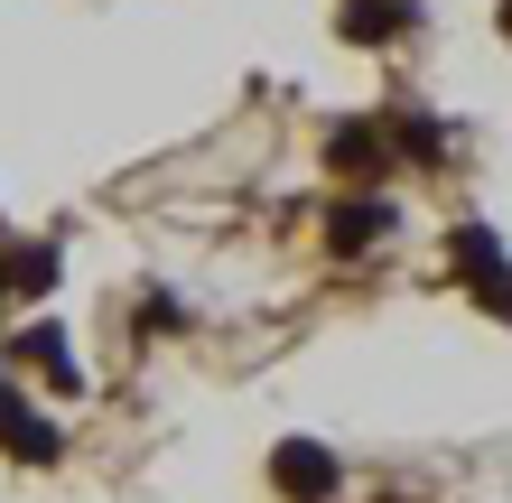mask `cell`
I'll return each instance as SVG.
<instances>
[{
    "instance_id": "6da1fadb",
    "label": "cell",
    "mask_w": 512,
    "mask_h": 503,
    "mask_svg": "<svg viewBox=\"0 0 512 503\" xmlns=\"http://www.w3.org/2000/svg\"><path fill=\"white\" fill-rule=\"evenodd\" d=\"M270 485H280L289 503H336V448H317V438H280L270 448Z\"/></svg>"
},
{
    "instance_id": "7a4b0ae2",
    "label": "cell",
    "mask_w": 512,
    "mask_h": 503,
    "mask_svg": "<svg viewBox=\"0 0 512 503\" xmlns=\"http://www.w3.org/2000/svg\"><path fill=\"white\" fill-rule=\"evenodd\" d=\"M0 448H10L19 466H56V457H66V429H56L28 392H10V382H0Z\"/></svg>"
},
{
    "instance_id": "3957f363",
    "label": "cell",
    "mask_w": 512,
    "mask_h": 503,
    "mask_svg": "<svg viewBox=\"0 0 512 503\" xmlns=\"http://www.w3.org/2000/svg\"><path fill=\"white\" fill-rule=\"evenodd\" d=\"M326 168L354 177V187L373 196V177H391V140H382V122H336V131H326Z\"/></svg>"
},
{
    "instance_id": "277c9868",
    "label": "cell",
    "mask_w": 512,
    "mask_h": 503,
    "mask_svg": "<svg viewBox=\"0 0 512 503\" xmlns=\"http://www.w3.org/2000/svg\"><path fill=\"white\" fill-rule=\"evenodd\" d=\"M382 233H391V196H345L336 215H326V252L354 261L364 243H382Z\"/></svg>"
},
{
    "instance_id": "5b68a950",
    "label": "cell",
    "mask_w": 512,
    "mask_h": 503,
    "mask_svg": "<svg viewBox=\"0 0 512 503\" xmlns=\"http://www.w3.org/2000/svg\"><path fill=\"white\" fill-rule=\"evenodd\" d=\"M10 354H19V364H38L66 401H84V364H75V345L56 336V327H19V345H10Z\"/></svg>"
},
{
    "instance_id": "8992f818",
    "label": "cell",
    "mask_w": 512,
    "mask_h": 503,
    "mask_svg": "<svg viewBox=\"0 0 512 503\" xmlns=\"http://www.w3.org/2000/svg\"><path fill=\"white\" fill-rule=\"evenodd\" d=\"M336 28H345V47H391L410 28V0H345Z\"/></svg>"
},
{
    "instance_id": "52a82bcc",
    "label": "cell",
    "mask_w": 512,
    "mask_h": 503,
    "mask_svg": "<svg viewBox=\"0 0 512 503\" xmlns=\"http://www.w3.org/2000/svg\"><path fill=\"white\" fill-rule=\"evenodd\" d=\"M494 261H503V243H494V224H457V233H447V271H457L466 289L485 280Z\"/></svg>"
},
{
    "instance_id": "ba28073f",
    "label": "cell",
    "mask_w": 512,
    "mask_h": 503,
    "mask_svg": "<svg viewBox=\"0 0 512 503\" xmlns=\"http://www.w3.org/2000/svg\"><path fill=\"white\" fill-rule=\"evenodd\" d=\"M382 140H391V150H401V159H419V168H429V159H447V131L429 122V112H410V103L391 112V131H382Z\"/></svg>"
},
{
    "instance_id": "9c48e42d",
    "label": "cell",
    "mask_w": 512,
    "mask_h": 503,
    "mask_svg": "<svg viewBox=\"0 0 512 503\" xmlns=\"http://www.w3.org/2000/svg\"><path fill=\"white\" fill-rule=\"evenodd\" d=\"M10 289H19V299H47V289H56V243H19L10 252Z\"/></svg>"
},
{
    "instance_id": "30bf717a",
    "label": "cell",
    "mask_w": 512,
    "mask_h": 503,
    "mask_svg": "<svg viewBox=\"0 0 512 503\" xmlns=\"http://www.w3.org/2000/svg\"><path fill=\"white\" fill-rule=\"evenodd\" d=\"M140 336H187V308H177L168 289H149L140 299Z\"/></svg>"
},
{
    "instance_id": "8fae6325",
    "label": "cell",
    "mask_w": 512,
    "mask_h": 503,
    "mask_svg": "<svg viewBox=\"0 0 512 503\" xmlns=\"http://www.w3.org/2000/svg\"><path fill=\"white\" fill-rule=\"evenodd\" d=\"M475 299H485L494 317H512V261H494V271H485V280H475Z\"/></svg>"
},
{
    "instance_id": "7c38bea8",
    "label": "cell",
    "mask_w": 512,
    "mask_h": 503,
    "mask_svg": "<svg viewBox=\"0 0 512 503\" xmlns=\"http://www.w3.org/2000/svg\"><path fill=\"white\" fill-rule=\"evenodd\" d=\"M494 28H503V47H512V0H503V10H494Z\"/></svg>"
},
{
    "instance_id": "4fadbf2b",
    "label": "cell",
    "mask_w": 512,
    "mask_h": 503,
    "mask_svg": "<svg viewBox=\"0 0 512 503\" xmlns=\"http://www.w3.org/2000/svg\"><path fill=\"white\" fill-rule=\"evenodd\" d=\"M0 299H10V252H0Z\"/></svg>"
}]
</instances>
